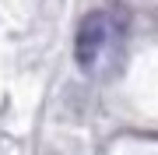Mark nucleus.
<instances>
[{
	"label": "nucleus",
	"instance_id": "1",
	"mask_svg": "<svg viewBox=\"0 0 158 155\" xmlns=\"http://www.w3.org/2000/svg\"><path fill=\"white\" fill-rule=\"evenodd\" d=\"M109 35H113V21H109V14L91 11V14L81 18L77 35H74V57H77L81 67H91V63L98 60V53L106 50Z\"/></svg>",
	"mask_w": 158,
	"mask_h": 155
}]
</instances>
